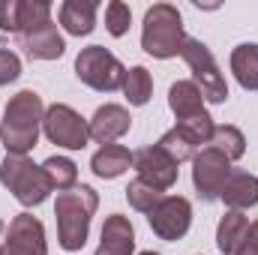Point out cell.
Instances as JSON below:
<instances>
[{"label": "cell", "mask_w": 258, "mask_h": 255, "mask_svg": "<svg viewBox=\"0 0 258 255\" xmlns=\"http://www.w3.org/2000/svg\"><path fill=\"white\" fill-rule=\"evenodd\" d=\"M42 117H45L42 96L36 90H18L9 99V105L3 111V120H0V141L6 147V153L27 156L39 141Z\"/></svg>", "instance_id": "6da1fadb"}, {"label": "cell", "mask_w": 258, "mask_h": 255, "mask_svg": "<svg viewBox=\"0 0 258 255\" xmlns=\"http://www.w3.org/2000/svg\"><path fill=\"white\" fill-rule=\"evenodd\" d=\"M99 207V195L93 186H72L66 192H57L54 216H57V240L66 252H78L87 243L90 219Z\"/></svg>", "instance_id": "7a4b0ae2"}, {"label": "cell", "mask_w": 258, "mask_h": 255, "mask_svg": "<svg viewBox=\"0 0 258 255\" xmlns=\"http://www.w3.org/2000/svg\"><path fill=\"white\" fill-rule=\"evenodd\" d=\"M183 42H186V33H183V15H180V9L171 6V3H153L144 12L141 48L150 57L168 60V57L180 54Z\"/></svg>", "instance_id": "3957f363"}, {"label": "cell", "mask_w": 258, "mask_h": 255, "mask_svg": "<svg viewBox=\"0 0 258 255\" xmlns=\"http://www.w3.org/2000/svg\"><path fill=\"white\" fill-rule=\"evenodd\" d=\"M0 183L24 207L42 204L51 192V180L45 177L42 165L30 162L27 156H15V153H6V159L0 162Z\"/></svg>", "instance_id": "277c9868"}, {"label": "cell", "mask_w": 258, "mask_h": 255, "mask_svg": "<svg viewBox=\"0 0 258 255\" xmlns=\"http://www.w3.org/2000/svg\"><path fill=\"white\" fill-rule=\"evenodd\" d=\"M75 75L81 84H87L99 93H114L117 87H123L126 69L108 48L90 45V48H81V54L75 57Z\"/></svg>", "instance_id": "5b68a950"}, {"label": "cell", "mask_w": 258, "mask_h": 255, "mask_svg": "<svg viewBox=\"0 0 258 255\" xmlns=\"http://www.w3.org/2000/svg\"><path fill=\"white\" fill-rule=\"evenodd\" d=\"M180 57L186 60V66L192 69V81L198 84V90H201V96L207 99V102H225L228 99V84H225V75L219 72V66L213 60V54H210V48L201 42V39H192V36H186V42H183V48H180Z\"/></svg>", "instance_id": "8992f818"}, {"label": "cell", "mask_w": 258, "mask_h": 255, "mask_svg": "<svg viewBox=\"0 0 258 255\" xmlns=\"http://www.w3.org/2000/svg\"><path fill=\"white\" fill-rule=\"evenodd\" d=\"M42 129L48 135L51 144L66 147V150H81L90 138V123L63 102H54L45 108V117H42Z\"/></svg>", "instance_id": "52a82bcc"}, {"label": "cell", "mask_w": 258, "mask_h": 255, "mask_svg": "<svg viewBox=\"0 0 258 255\" xmlns=\"http://www.w3.org/2000/svg\"><path fill=\"white\" fill-rule=\"evenodd\" d=\"M228 177H231V159L216 147L207 144L192 156V183L201 201H216Z\"/></svg>", "instance_id": "ba28073f"}, {"label": "cell", "mask_w": 258, "mask_h": 255, "mask_svg": "<svg viewBox=\"0 0 258 255\" xmlns=\"http://www.w3.org/2000/svg\"><path fill=\"white\" fill-rule=\"evenodd\" d=\"M147 222H150V228L159 240L174 243L192 225V204L183 195H162L159 204L147 213Z\"/></svg>", "instance_id": "9c48e42d"}, {"label": "cell", "mask_w": 258, "mask_h": 255, "mask_svg": "<svg viewBox=\"0 0 258 255\" xmlns=\"http://www.w3.org/2000/svg\"><path fill=\"white\" fill-rule=\"evenodd\" d=\"M3 255H48L45 228L33 213H18L6 228Z\"/></svg>", "instance_id": "30bf717a"}, {"label": "cell", "mask_w": 258, "mask_h": 255, "mask_svg": "<svg viewBox=\"0 0 258 255\" xmlns=\"http://www.w3.org/2000/svg\"><path fill=\"white\" fill-rule=\"evenodd\" d=\"M45 21H51V6L45 0H3L0 3V30L3 33L21 36Z\"/></svg>", "instance_id": "8fae6325"}, {"label": "cell", "mask_w": 258, "mask_h": 255, "mask_svg": "<svg viewBox=\"0 0 258 255\" xmlns=\"http://www.w3.org/2000/svg\"><path fill=\"white\" fill-rule=\"evenodd\" d=\"M132 165L138 171V180H144L147 186H153L159 192L171 189L177 183V171H180L177 162L168 159L156 144L153 147H141L138 153H132Z\"/></svg>", "instance_id": "7c38bea8"}, {"label": "cell", "mask_w": 258, "mask_h": 255, "mask_svg": "<svg viewBox=\"0 0 258 255\" xmlns=\"http://www.w3.org/2000/svg\"><path fill=\"white\" fill-rule=\"evenodd\" d=\"M18 45L24 48V54L30 60H57V57H63V51H66V42H63V36L57 33L54 21H45V24L21 33Z\"/></svg>", "instance_id": "4fadbf2b"}, {"label": "cell", "mask_w": 258, "mask_h": 255, "mask_svg": "<svg viewBox=\"0 0 258 255\" xmlns=\"http://www.w3.org/2000/svg\"><path fill=\"white\" fill-rule=\"evenodd\" d=\"M129 126H132V117H129L126 108L108 102V105L96 108V114L90 117V138L105 147V144H114L117 138H123Z\"/></svg>", "instance_id": "5bb4252c"}, {"label": "cell", "mask_w": 258, "mask_h": 255, "mask_svg": "<svg viewBox=\"0 0 258 255\" xmlns=\"http://www.w3.org/2000/svg\"><path fill=\"white\" fill-rule=\"evenodd\" d=\"M135 252V228L123 213H111L102 225L96 255H132Z\"/></svg>", "instance_id": "9a60e30c"}, {"label": "cell", "mask_w": 258, "mask_h": 255, "mask_svg": "<svg viewBox=\"0 0 258 255\" xmlns=\"http://www.w3.org/2000/svg\"><path fill=\"white\" fill-rule=\"evenodd\" d=\"M231 210H246V207H255L258 204V177L249 171H231V177L225 180L222 195H219Z\"/></svg>", "instance_id": "2e32d148"}, {"label": "cell", "mask_w": 258, "mask_h": 255, "mask_svg": "<svg viewBox=\"0 0 258 255\" xmlns=\"http://www.w3.org/2000/svg\"><path fill=\"white\" fill-rule=\"evenodd\" d=\"M60 24L72 36H87L96 27V3L93 0H66L60 6Z\"/></svg>", "instance_id": "e0dca14e"}, {"label": "cell", "mask_w": 258, "mask_h": 255, "mask_svg": "<svg viewBox=\"0 0 258 255\" xmlns=\"http://www.w3.org/2000/svg\"><path fill=\"white\" fill-rule=\"evenodd\" d=\"M129 165H132V153H129L123 144H105V147L96 150L93 159H90L93 174L102 177V180H114V177H120Z\"/></svg>", "instance_id": "ac0fdd59"}, {"label": "cell", "mask_w": 258, "mask_h": 255, "mask_svg": "<svg viewBox=\"0 0 258 255\" xmlns=\"http://www.w3.org/2000/svg\"><path fill=\"white\" fill-rule=\"evenodd\" d=\"M168 105L177 114V120H189L204 114V96L195 81H174L168 90Z\"/></svg>", "instance_id": "d6986e66"}, {"label": "cell", "mask_w": 258, "mask_h": 255, "mask_svg": "<svg viewBox=\"0 0 258 255\" xmlns=\"http://www.w3.org/2000/svg\"><path fill=\"white\" fill-rule=\"evenodd\" d=\"M231 72L243 90H258V45L243 42L231 51Z\"/></svg>", "instance_id": "ffe728a7"}, {"label": "cell", "mask_w": 258, "mask_h": 255, "mask_svg": "<svg viewBox=\"0 0 258 255\" xmlns=\"http://www.w3.org/2000/svg\"><path fill=\"white\" fill-rule=\"evenodd\" d=\"M246 228H249L246 216H243L240 210H228V213L219 219V228H216V246H219V252L222 255L237 252V246H240L243 237H246Z\"/></svg>", "instance_id": "44dd1931"}, {"label": "cell", "mask_w": 258, "mask_h": 255, "mask_svg": "<svg viewBox=\"0 0 258 255\" xmlns=\"http://www.w3.org/2000/svg\"><path fill=\"white\" fill-rule=\"evenodd\" d=\"M123 93H126L129 105H147L150 96H153V78L144 66H132L126 69V78H123Z\"/></svg>", "instance_id": "7402d4cb"}, {"label": "cell", "mask_w": 258, "mask_h": 255, "mask_svg": "<svg viewBox=\"0 0 258 255\" xmlns=\"http://www.w3.org/2000/svg\"><path fill=\"white\" fill-rule=\"evenodd\" d=\"M42 171H45V177L51 180V189H57V192L72 189L75 180H78V165H75L72 159H66V156H51V159H45V162H42Z\"/></svg>", "instance_id": "603a6c76"}, {"label": "cell", "mask_w": 258, "mask_h": 255, "mask_svg": "<svg viewBox=\"0 0 258 255\" xmlns=\"http://www.w3.org/2000/svg\"><path fill=\"white\" fill-rule=\"evenodd\" d=\"M210 147H216L219 153H225L231 162L234 159H240L243 153H246V138H243V132L237 126H216L213 129V138H210Z\"/></svg>", "instance_id": "cb8c5ba5"}, {"label": "cell", "mask_w": 258, "mask_h": 255, "mask_svg": "<svg viewBox=\"0 0 258 255\" xmlns=\"http://www.w3.org/2000/svg\"><path fill=\"white\" fill-rule=\"evenodd\" d=\"M177 132L192 144V150L195 147H207L210 144V138H213V129H216V123H213V117L204 111V114H198V117H189V120H177Z\"/></svg>", "instance_id": "d4e9b609"}, {"label": "cell", "mask_w": 258, "mask_h": 255, "mask_svg": "<svg viewBox=\"0 0 258 255\" xmlns=\"http://www.w3.org/2000/svg\"><path fill=\"white\" fill-rule=\"evenodd\" d=\"M156 147H159V150H162V153H165L168 159H174L177 165L195 156L192 144H189V141H186V138H183V135H180L177 129H168V132H165V135H162V138L156 141Z\"/></svg>", "instance_id": "484cf974"}, {"label": "cell", "mask_w": 258, "mask_h": 255, "mask_svg": "<svg viewBox=\"0 0 258 255\" xmlns=\"http://www.w3.org/2000/svg\"><path fill=\"white\" fill-rule=\"evenodd\" d=\"M159 198H162V192L153 189V186H147V183H144V180H138V177L126 186L129 207H135V210H141V213H150V210L159 204Z\"/></svg>", "instance_id": "4316f807"}, {"label": "cell", "mask_w": 258, "mask_h": 255, "mask_svg": "<svg viewBox=\"0 0 258 255\" xmlns=\"http://www.w3.org/2000/svg\"><path fill=\"white\" fill-rule=\"evenodd\" d=\"M129 24H132L129 6L120 3V0H111V3L105 6V27H108V33H111V36H123L129 30Z\"/></svg>", "instance_id": "83f0119b"}, {"label": "cell", "mask_w": 258, "mask_h": 255, "mask_svg": "<svg viewBox=\"0 0 258 255\" xmlns=\"http://www.w3.org/2000/svg\"><path fill=\"white\" fill-rule=\"evenodd\" d=\"M18 75H21V60H18V54L0 48V87H3V84H12Z\"/></svg>", "instance_id": "f1b7e54d"}, {"label": "cell", "mask_w": 258, "mask_h": 255, "mask_svg": "<svg viewBox=\"0 0 258 255\" xmlns=\"http://www.w3.org/2000/svg\"><path fill=\"white\" fill-rule=\"evenodd\" d=\"M234 255H258V219L246 228V237H243V243L237 246Z\"/></svg>", "instance_id": "f546056e"}, {"label": "cell", "mask_w": 258, "mask_h": 255, "mask_svg": "<svg viewBox=\"0 0 258 255\" xmlns=\"http://www.w3.org/2000/svg\"><path fill=\"white\" fill-rule=\"evenodd\" d=\"M141 255H159V252H153V249H147V252H141Z\"/></svg>", "instance_id": "4dcf8cb0"}, {"label": "cell", "mask_w": 258, "mask_h": 255, "mask_svg": "<svg viewBox=\"0 0 258 255\" xmlns=\"http://www.w3.org/2000/svg\"><path fill=\"white\" fill-rule=\"evenodd\" d=\"M0 255H3V246H0Z\"/></svg>", "instance_id": "1f68e13d"}]
</instances>
